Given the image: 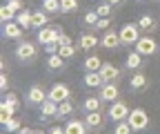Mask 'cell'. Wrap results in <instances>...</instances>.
I'll return each instance as SVG.
<instances>
[{"label": "cell", "instance_id": "cell-1", "mask_svg": "<svg viewBox=\"0 0 160 134\" xmlns=\"http://www.w3.org/2000/svg\"><path fill=\"white\" fill-rule=\"evenodd\" d=\"M127 121H129V125L133 127V132H140V130H147V125H149V114H147L142 107H133V110L129 112Z\"/></svg>", "mask_w": 160, "mask_h": 134}, {"label": "cell", "instance_id": "cell-2", "mask_svg": "<svg viewBox=\"0 0 160 134\" xmlns=\"http://www.w3.org/2000/svg\"><path fill=\"white\" fill-rule=\"evenodd\" d=\"M118 34H120L122 45H136L138 38H140V27H138V23H136V25H133V23H127V25L120 27Z\"/></svg>", "mask_w": 160, "mask_h": 134}, {"label": "cell", "instance_id": "cell-3", "mask_svg": "<svg viewBox=\"0 0 160 134\" xmlns=\"http://www.w3.org/2000/svg\"><path fill=\"white\" fill-rule=\"evenodd\" d=\"M38 56V47L29 40H20L18 47H16V58L18 61H33Z\"/></svg>", "mask_w": 160, "mask_h": 134}, {"label": "cell", "instance_id": "cell-4", "mask_svg": "<svg viewBox=\"0 0 160 134\" xmlns=\"http://www.w3.org/2000/svg\"><path fill=\"white\" fill-rule=\"evenodd\" d=\"M129 107H127V103L125 101H113L111 103V107H109V119L111 121H127V116H129Z\"/></svg>", "mask_w": 160, "mask_h": 134}, {"label": "cell", "instance_id": "cell-5", "mask_svg": "<svg viewBox=\"0 0 160 134\" xmlns=\"http://www.w3.org/2000/svg\"><path fill=\"white\" fill-rule=\"evenodd\" d=\"M136 51H140L142 56H153L158 51V43L153 40L151 36H140L136 43Z\"/></svg>", "mask_w": 160, "mask_h": 134}, {"label": "cell", "instance_id": "cell-6", "mask_svg": "<svg viewBox=\"0 0 160 134\" xmlns=\"http://www.w3.org/2000/svg\"><path fill=\"white\" fill-rule=\"evenodd\" d=\"M60 27H42V29H38V43H42V45H49V43H58V36H60Z\"/></svg>", "mask_w": 160, "mask_h": 134}, {"label": "cell", "instance_id": "cell-7", "mask_svg": "<svg viewBox=\"0 0 160 134\" xmlns=\"http://www.w3.org/2000/svg\"><path fill=\"white\" fill-rule=\"evenodd\" d=\"M47 94H49V99H51V101H56V103H62V101H67V99L71 96V89H69L65 83H56V85H53V87H51Z\"/></svg>", "mask_w": 160, "mask_h": 134}, {"label": "cell", "instance_id": "cell-8", "mask_svg": "<svg viewBox=\"0 0 160 134\" xmlns=\"http://www.w3.org/2000/svg\"><path fill=\"white\" fill-rule=\"evenodd\" d=\"M47 99H49V94H45V89L40 85H31L29 87V94H27V103L29 105H42Z\"/></svg>", "mask_w": 160, "mask_h": 134}, {"label": "cell", "instance_id": "cell-9", "mask_svg": "<svg viewBox=\"0 0 160 134\" xmlns=\"http://www.w3.org/2000/svg\"><path fill=\"white\" fill-rule=\"evenodd\" d=\"M2 36L5 38H11V40H22V27H20L16 20L2 23Z\"/></svg>", "mask_w": 160, "mask_h": 134}, {"label": "cell", "instance_id": "cell-10", "mask_svg": "<svg viewBox=\"0 0 160 134\" xmlns=\"http://www.w3.org/2000/svg\"><path fill=\"white\" fill-rule=\"evenodd\" d=\"M100 45L107 47V49H116L118 45H122V40H120V34H118V31L107 29V31L102 34V38H100Z\"/></svg>", "mask_w": 160, "mask_h": 134}, {"label": "cell", "instance_id": "cell-11", "mask_svg": "<svg viewBox=\"0 0 160 134\" xmlns=\"http://www.w3.org/2000/svg\"><path fill=\"white\" fill-rule=\"evenodd\" d=\"M118 96H120V92H118L116 83H105L102 87H100V99H102V101L113 103V101H118Z\"/></svg>", "mask_w": 160, "mask_h": 134}, {"label": "cell", "instance_id": "cell-12", "mask_svg": "<svg viewBox=\"0 0 160 134\" xmlns=\"http://www.w3.org/2000/svg\"><path fill=\"white\" fill-rule=\"evenodd\" d=\"M58 105H60V103L47 99L42 105H40V119L45 121V119H49V116H58Z\"/></svg>", "mask_w": 160, "mask_h": 134}, {"label": "cell", "instance_id": "cell-13", "mask_svg": "<svg viewBox=\"0 0 160 134\" xmlns=\"http://www.w3.org/2000/svg\"><path fill=\"white\" fill-rule=\"evenodd\" d=\"M100 76L107 81V83H113V78L118 81V76H120V69L109 65V63H102V67H100Z\"/></svg>", "mask_w": 160, "mask_h": 134}, {"label": "cell", "instance_id": "cell-14", "mask_svg": "<svg viewBox=\"0 0 160 134\" xmlns=\"http://www.w3.org/2000/svg\"><path fill=\"white\" fill-rule=\"evenodd\" d=\"M16 23L22 27V29H29V27H33V13L29 11V9H22V11H18L16 13Z\"/></svg>", "mask_w": 160, "mask_h": 134}, {"label": "cell", "instance_id": "cell-15", "mask_svg": "<svg viewBox=\"0 0 160 134\" xmlns=\"http://www.w3.org/2000/svg\"><path fill=\"white\" fill-rule=\"evenodd\" d=\"M82 81H85V85H87V87H102V85L107 83L102 76H100V72H87Z\"/></svg>", "mask_w": 160, "mask_h": 134}, {"label": "cell", "instance_id": "cell-16", "mask_svg": "<svg viewBox=\"0 0 160 134\" xmlns=\"http://www.w3.org/2000/svg\"><path fill=\"white\" fill-rule=\"evenodd\" d=\"M65 134H87V123L85 121H69L65 125Z\"/></svg>", "mask_w": 160, "mask_h": 134}, {"label": "cell", "instance_id": "cell-17", "mask_svg": "<svg viewBox=\"0 0 160 134\" xmlns=\"http://www.w3.org/2000/svg\"><path fill=\"white\" fill-rule=\"evenodd\" d=\"M138 27H140V31H153V29L158 27V23H156V18H153V16L145 13V16H140Z\"/></svg>", "mask_w": 160, "mask_h": 134}, {"label": "cell", "instance_id": "cell-18", "mask_svg": "<svg viewBox=\"0 0 160 134\" xmlns=\"http://www.w3.org/2000/svg\"><path fill=\"white\" fill-rule=\"evenodd\" d=\"M100 40H98V36H93V34H82L80 36V49H93L96 45H98Z\"/></svg>", "mask_w": 160, "mask_h": 134}, {"label": "cell", "instance_id": "cell-19", "mask_svg": "<svg viewBox=\"0 0 160 134\" xmlns=\"http://www.w3.org/2000/svg\"><path fill=\"white\" fill-rule=\"evenodd\" d=\"M85 123H87V127H100L102 125V114H100V110L98 112H87L85 114Z\"/></svg>", "mask_w": 160, "mask_h": 134}, {"label": "cell", "instance_id": "cell-20", "mask_svg": "<svg viewBox=\"0 0 160 134\" xmlns=\"http://www.w3.org/2000/svg\"><path fill=\"white\" fill-rule=\"evenodd\" d=\"M140 65H142V54H140V51H129L127 54V67L129 69H138Z\"/></svg>", "mask_w": 160, "mask_h": 134}, {"label": "cell", "instance_id": "cell-21", "mask_svg": "<svg viewBox=\"0 0 160 134\" xmlns=\"http://www.w3.org/2000/svg\"><path fill=\"white\" fill-rule=\"evenodd\" d=\"M13 114H16V110H13V107H9V105L2 101V105H0V123L7 125V123L13 119Z\"/></svg>", "mask_w": 160, "mask_h": 134}, {"label": "cell", "instance_id": "cell-22", "mask_svg": "<svg viewBox=\"0 0 160 134\" xmlns=\"http://www.w3.org/2000/svg\"><path fill=\"white\" fill-rule=\"evenodd\" d=\"M100 67H102V61H100L98 58V56H87V58H85V69L87 72H100Z\"/></svg>", "mask_w": 160, "mask_h": 134}, {"label": "cell", "instance_id": "cell-23", "mask_svg": "<svg viewBox=\"0 0 160 134\" xmlns=\"http://www.w3.org/2000/svg\"><path fill=\"white\" fill-rule=\"evenodd\" d=\"M47 20H49V13H47L45 9H40V11H33V27L42 29V27L47 25Z\"/></svg>", "mask_w": 160, "mask_h": 134}, {"label": "cell", "instance_id": "cell-24", "mask_svg": "<svg viewBox=\"0 0 160 134\" xmlns=\"http://www.w3.org/2000/svg\"><path fill=\"white\" fill-rule=\"evenodd\" d=\"M62 65H65V58L60 54H49V58H47L49 69H62Z\"/></svg>", "mask_w": 160, "mask_h": 134}, {"label": "cell", "instance_id": "cell-25", "mask_svg": "<svg viewBox=\"0 0 160 134\" xmlns=\"http://www.w3.org/2000/svg\"><path fill=\"white\" fill-rule=\"evenodd\" d=\"M0 20H2V23H11V20H16V11H13L7 3L0 7Z\"/></svg>", "mask_w": 160, "mask_h": 134}, {"label": "cell", "instance_id": "cell-26", "mask_svg": "<svg viewBox=\"0 0 160 134\" xmlns=\"http://www.w3.org/2000/svg\"><path fill=\"white\" fill-rule=\"evenodd\" d=\"M147 87V76L145 74H133V78H131V89H145Z\"/></svg>", "mask_w": 160, "mask_h": 134}, {"label": "cell", "instance_id": "cell-27", "mask_svg": "<svg viewBox=\"0 0 160 134\" xmlns=\"http://www.w3.org/2000/svg\"><path fill=\"white\" fill-rule=\"evenodd\" d=\"M100 101H102V99H96V96H89V99L85 101L82 110H85V112H98V110H100Z\"/></svg>", "mask_w": 160, "mask_h": 134}, {"label": "cell", "instance_id": "cell-28", "mask_svg": "<svg viewBox=\"0 0 160 134\" xmlns=\"http://www.w3.org/2000/svg\"><path fill=\"white\" fill-rule=\"evenodd\" d=\"M78 9V0H60V11L62 13H73Z\"/></svg>", "mask_w": 160, "mask_h": 134}, {"label": "cell", "instance_id": "cell-29", "mask_svg": "<svg viewBox=\"0 0 160 134\" xmlns=\"http://www.w3.org/2000/svg\"><path fill=\"white\" fill-rule=\"evenodd\" d=\"M73 112V103L67 99V101H62L58 105V116H69V114Z\"/></svg>", "mask_w": 160, "mask_h": 134}, {"label": "cell", "instance_id": "cell-30", "mask_svg": "<svg viewBox=\"0 0 160 134\" xmlns=\"http://www.w3.org/2000/svg\"><path fill=\"white\" fill-rule=\"evenodd\" d=\"M131 132H133V127L129 125V121H118L116 130H113V134H131Z\"/></svg>", "mask_w": 160, "mask_h": 134}, {"label": "cell", "instance_id": "cell-31", "mask_svg": "<svg viewBox=\"0 0 160 134\" xmlns=\"http://www.w3.org/2000/svg\"><path fill=\"white\" fill-rule=\"evenodd\" d=\"M42 9H45L47 13L60 11V0H45V3H42Z\"/></svg>", "mask_w": 160, "mask_h": 134}, {"label": "cell", "instance_id": "cell-32", "mask_svg": "<svg viewBox=\"0 0 160 134\" xmlns=\"http://www.w3.org/2000/svg\"><path fill=\"white\" fill-rule=\"evenodd\" d=\"M58 54L62 56V58H71V56H76V47L73 45H60Z\"/></svg>", "mask_w": 160, "mask_h": 134}, {"label": "cell", "instance_id": "cell-33", "mask_svg": "<svg viewBox=\"0 0 160 134\" xmlns=\"http://www.w3.org/2000/svg\"><path fill=\"white\" fill-rule=\"evenodd\" d=\"M111 7H113V5H109L107 0H105L102 5H98V9H96V11H98V16H100V18H109V16H111Z\"/></svg>", "mask_w": 160, "mask_h": 134}, {"label": "cell", "instance_id": "cell-34", "mask_svg": "<svg viewBox=\"0 0 160 134\" xmlns=\"http://www.w3.org/2000/svg\"><path fill=\"white\" fill-rule=\"evenodd\" d=\"M100 20V16H98V11H87L85 13V25H89V27H96V23Z\"/></svg>", "mask_w": 160, "mask_h": 134}, {"label": "cell", "instance_id": "cell-35", "mask_svg": "<svg viewBox=\"0 0 160 134\" xmlns=\"http://www.w3.org/2000/svg\"><path fill=\"white\" fill-rule=\"evenodd\" d=\"M2 101H5L9 107H13V110H18V107H20V101H18V96H16V94H11V92H9V94H5V99H2Z\"/></svg>", "mask_w": 160, "mask_h": 134}, {"label": "cell", "instance_id": "cell-36", "mask_svg": "<svg viewBox=\"0 0 160 134\" xmlns=\"http://www.w3.org/2000/svg\"><path fill=\"white\" fill-rule=\"evenodd\" d=\"M7 5H9V7H11V9H13L16 13L25 9V3H22V0H7Z\"/></svg>", "mask_w": 160, "mask_h": 134}, {"label": "cell", "instance_id": "cell-37", "mask_svg": "<svg viewBox=\"0 0 160 134\" xmlns=\"http://www.w3.org/2000/svg\"><path fill=\"white\" fill-rule=\"evenodd\" d=\"M20 127H22V125H20V121H18V119H11V121L5 125V130H7V132H18Z\"/></svg>", "mask_w": 160, "mask_h": 134}, {"label": "cell", "instance_id": "cell-38", "mask_svg": "<svg viewBox=\"0 0 160 134\" xmlns=\"http://www.w3.org/2000/svg\"><path fill=\"white\" fill-rule=\"evenodd\" d=\"M58 45H71V38H69L65 31H60V36H58Z\"/></svg>", "mask_w": 160, "mask_h": 134}, {"label": "cell", "instance_id": "cell-39", "mask_svg": "<svg viewBox=\"0 0 160 134\" xmlns=\"http://www.w3.org/2000/svg\"><path fill=\"white\" fill-rule=\"evenodd\" d=\"M109 25H111V23H109V18H100V20L96 23V27H98V29H105V31L109 29Z\"/></svg>", "mask_w": 160, "mask_h": 134}, {"label": "cell", "instance_id": "cell-40", "mask_svg": "<svg viewBox=\"0 0 160 134\" xmlns=\"http://www.w3.org/2000/svg\"><path fill=\"white\" fill-rule=\"evenodd\" d=\"M45 49H47V54H58L60 45L58 43H49V45H45Z\"/></svg>", "mask_w": 160, "mask_h": 134}, {"label": "cell", "instance_id": "cell-41", "mask_svg": "<svg viewBox=\"0 0 160 134\" xmlns=\"http://www.w3.org/2000/svg\"><path fill=\"white\" fill-rule=\"evenodd\" d=\"M7 85H9V76H7V74H2V76H0V89L7 92Z\"/></svg>", "mask_w": 160, "mask_h": 134}, {"label": "cell", "instance_id": "cell-42", "mask_svg": "<svg viewBox=\"0 0 160 134\" xmlns=\"http://www.w3.org/2000/svg\"><path fill=\"white\" fill-rule=\"evenodd\" d=\"M47 134H65V130H62V127H58V125H53Z\"/></svg>", "mask_w": 160, "mask_h": 134}, {"label": "cell", "instance_id": "cell-43", "mask_svg": "<svg viewBox=\"0 0 160 134\" xmlns=\"http://www.w3.org/2000/svg\"><path fill=\"white\" fill-rule=\"evenodd\" d=\"M31 132H33V130H27V127H20V130H18L16 134H31Z\"/></svg>", "mask_w": 160, "mask_h": 134}, {"label": "cell", "instance_id": "cell-44", "mask_svg": "<svg viewBox=\"0 0 160 134\" xmlns=\"http://www.w3.org/2000/svg\"><path fill=\"white\" fill-rule=\"evenodd\" d=\"M107 3H109V5H120L122 0H107Z\"/></svg>", "mask_w": 160, "mask_h": 134}, {"label": "cell", "instance_id": "cell-45", "mask_svg": "<svg viewBox=\"0 0 160 134\" xmlns=\"http://www.w3.org/2000/svg\"><path fill=\"white\" fill-rule=\"evenodd\" d=\"M31 134H45V132H36V130H33V132H31Z\"/></svg>", "mask_w": 160, "mask_h": 134}]
</instances>
